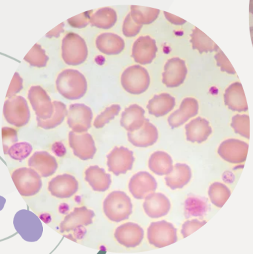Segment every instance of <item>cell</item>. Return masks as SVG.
Wrapping results in <instances>:
<instances>
[{"label":"cell","mask_w":253,"mask_h":254,"mask_svg":"<svg viewBox=\"0 0 253 254\" xmlns=\"http://www.w3.org/2000/svg\"><path fill=\"white\" fill-rule=\"evenodd\" d=\"M56 85L58 93L69 100L81 99L87 90L85 76L73 69H66L60 72L56 79Z\"/></svg>","instance_id":"1"},{"label":"cell","mask_w":253,"mask_h":254,"mask_svg":"<svg viewBox=\"0 0 253 254\" xmlns=\"http://www.w3.org/2000/svg\"><path fill=\"white\" fill-rule=\"evenodd\" d=\"M133 205L129 196L122 191L110 193L103 202L104 215L114 223L125 221L132 213Z\"/></svg>","instance_id":"2"},{"label":"cell","mask_w":253,"mask_h":254,"mask_svg":"<svg viewBox=\"0 0 253 254\" xmlns=\"http://www.w3.org/2000/svg\"><path fill=\"white\" fill-rule=\"evenodd\" d=\"M13 224L16 231L26 241H37L43 235V227L41 220L28 210L18 211L14 217Z\"/></svg>","instance_id":"3"},{"label":"cell","mask_w":253,"mask_h":254,"mask_svg":"<svg viewBox=\"0 0 253 254\" xmlns=\"http://www.w3.org/2000/svg\"><path fill=\"white\" fill-rule=\"evenodd\" d=\"M88 50L85 40L78 34L70 33L62 40V57L66 64L78 65L87 59Z\"/></svg>","instance_id":"4"},{"label":"cell","mask_w":253,"mask_h":254,"mask_svg":"<svg viewBox=\"0 0 253 254\" xmlns=\"http://www.w3.org/2000/svg\"><path fill=\"white\" fill-rule=\"evenodd\" d=\"M16 189L23 197H31L41 190L43 183L39 174L31 168H19L11 175Z\"/></svg>","instance_id":"5"},{"label":"cell","mask_w":253,"mask_h":254,"mask_svg":"<svg viewBox=\"0 0 253 254\" xmlns=\"http://www.w3.org/2000/svg\"><path fill=\"white\" fill-rule=\"evenodd\" d=\"M120 81L122 87L128 93L140 95L147 91L150 84V77L146 68L135 65L124 70Z\"/></svg>","instance_id":"6"},{"label":"cell","mask_w":253,"mask_h":254,"mask_svg":"<svg viewBox=\"0 0 253 254\" xmlns=\"http://www.w3.org/2000/svg\"><path fill=\"white\" fill-rule=\"evenodd\" d=\"M3 113L6 121L17 127L27 125L31 117L27 102L21 96H14L6 100Z\"/></svg>","instance_id":"7"},{"label":"cell","mask_w":253,"mask_h":254,"mask_svg":"<svg viewBox=\"0 0 253 254\" xmlns=\"http://www.w3.org/2000/svg\"><path fill=\"white\" fill-rule=\"evenodd\" d=\"M147 236L150 245L159 249L177 241L176 228L172 224L166 221L152 223L148 228Z\"/></svg>","instance_id":"8"},{"label":"cell","mask_w":253,"mask_h":254,"mask_svg":"<svg viewBox=\"0 0 253 254\" xmlns=\"http://www.w3.org/2000/svg\"><path fill=\"white\" fill-rule=\"evenodd\" d=\"M28 99L37 119L43 121L51 119L54 112L53 103L41 86H32L28 93Z\"/></svg>","instance_id":"9"},{"label":"cell","mask_w":253,"mask_h":254,"mask_svg":"<svg viewBox=\"0 0 253 254\" xmlns=\"http://www.w3.org/2000/svg\"><path fill=\"white\" fill-rule=\"evenodd\" d=\"M93 112L84 104H72L68 112L67 123L76 133L87 132L91 127Z\"/></svg>","instance_id":"10"},{"label":"cell","mask_w":253,"mask_h":254,"mask_svg":"<svg viewBox=\"0 0 253 254\" xmlns=\"http://www.w3.org/2000/svg\"><path fill=\"white\" fill-rule=\"evenodd\" d=\"M106 158L108 171L116 176L131 171L135 161L133 152L124 147H114Z\"/></svg>","instance_id":"11"},{"label":"cell","mask_w":253,"mask_h":254,"mask_svg":"<svg viewBox=\"0 0 253 254\" xmlns=\"http://www.w3.org/2000/svg\"><path fill=\"white\" fill-rule=\"evenodd\" d=\"M68 140L74 155L82 161L93 159L97 149L91 135L87 132L76 133L71 131H70Z\"/></svg>","instance_id":"12"},{"label":"cell","mask_w":253,"mask_h":254,"mask_svg":"<svg viewBox=\"0 0 253 254\" xmlns=\"http://www.w3.org/2000/svg\"><path fill=\"white\" fill-rule=\"evenodd\" d=\"M249 145L236 139L223 141L218 148V154L222 159L232 164H240L246 161Z\"/></svg>","instance_id":"13"},{"label":"cell","mask_w":253,"mask_h":254,"mask_svg":"<svg viewBox=\"0 0 253 254\" xmlns=\"http://www.w3.org/2000/svg\"><path fill=\"white\" fill-rule=\"evenodd\" d=\"M158 184L155 178L148 172H139L131 178L128 185L130 193L135 199H145L156 191Z\"/></svg>","instance_id":"14"},{"label":"cell","mask_w":253,"mask_h":254,"mask_svg":"<svg viewBox=\"0 0 253 254\" xmlns=\"http://www.w3.org/2000/svg\"><path fill=\"white\" fill-rule=\"evenodd\" d=\"M187 75L185 62L179 58L169 60L165 65L162 81L168 87H178L183 83Z\"/></svg>","instance_id":"15"},{"label":"cell","mask_w":253,"mask_h":254,"mask_svg":"<svg viewBox=\"0 0 253 254\" xmlns=\"http://www.w3.org/2000/svg\"><path fill=\"white\" fill-rule=\"evenodd\" d=\"M79 183L69 174H63L53 178L49 183V191L54 197L65 199L72 197L78 190Z\"/></svg>","instance_id":"16"},{"label":"cell","mask_w":253,"mask_h":254,"mask_svg":"<svg viewBox=\"0 0 253 254\" xmlns=\"http://www.w3.org/2000/svg\"><path fill=\"white\" fill-rule=\"evenodd\" d=\"M94 217L95 213L93 210L86 207H76L60 223V233H68L82 226L91 225Z\"/></svg>","instance_id":"17"},{"label":"cell","mask_w":253,"mask_h":254,"mask_svg":"<svg viewBox=\"0 0 253 254\" xmlns=\"http://www.w3.org/2000/svg\"><path fill=\"white\" fill-rule=\"evenodd\" d=\"M158 48L156 42L150 36L138 38L132 47V57L136 63L147 65L152 63L156 57Z\"/></svg>","instance_id":"18"},{"label":"cell","mask_w":253,"mask_h":254,"mask_svg":"<svg viewBox=\"0 0 253 254\" xmlns=\"http://www.w3.org/2000/svg\"><path fill=\"white\" fill-rule=\"evenodd\" d=\"M144 231L138 224L124 223L116 229L114 237L118 243L126 248L137 247L143 241Z\"/></svg>","instance_id":"19"},{"label":"cell","mask_w":253,"mask_h":254,"mask_svg":"<svg viewBox=\"0 0 253 254\" xmlns=\"http://www.w3.org/2000/svg\"><path fill=\"white\" fill-rule=\"evenodd\" d=\"M28 166L43 178L51 177L58 167L56 158L46 151L35 152L28 161Z\"/></svg>","instance_id":"20"},{"label":"cell","mask_w":253,"mask_h":254,"mask_svg":"<svg viewBox=\"0 0 253 254\" xmlns=\"http://www.w3.org/2000/svg\"><path fill=\"white\" fill-rule=\"evenodd\" d=\"M159 137L158 130L148 119L140 129L128 133V141L137 147H148L154 145Z\"/></svg>","instance_id":"21"},{"label":"cell","mask_w":253,"mask_h":254,"mask_svg":"<svg viewBox=\"0 0 253 254\" xmlns=\"http://www.w3.org/2000/svg\"><path fill=\"white\" fill-rule=\"evenodd\" d=\"M199 105L197 100L188 97L182 101L179 109L176 110L168 118V123L172 128L183 125L190 119L196 117L198 113Z\"/></svg>","instance_id":"22"},{"label":"cell","mask_w":253,"mask_h":254,"mask_svg":"<svg viewBox=\"0 0 253 254\" xmlns=\"http://www.w3.org/2000/svg\"><path fill=\"white\" fill-rule=\"evenodd\" d=\"M143 207L148 217L158 219L168 215L170 209V202L164 194L154 192L145 198Z\"/></svg>","instance_id":"23"},{"label":"cell","mask_w":253,"mask_h":254,"mask_svg":"<svg viewBox=\"0 0 253 254\" xmlns=\"http://www.w3.org/2000/svg\"><path fill=\"white\" fill-rule=\"evenodd\" d=\"M186 139L192 143H202L206 141L212 133V127L206 119L196 118L185 127Z\"/></svg>","instance_id":"24"},{"label":"cell","mask_w":253,"mask_h":254,"mask_svg":"<svg viewBox=\"0 0 253 254\" xmlns=\"http://www.w3.org/2000/svg\"><path fill=\"white\" fill-rule=\"evenodd\" d=\"M225 104L233 111L246 112L248 110L246 95L242 84L236 82L226 90L224 95Z\"/></svg>","instance_id":"25"},{"label":"cell","mask_w":253,"mask_h":254,"mask_svg":"<svg viewBox=\"0 0 253 254\" xmlns=\"http://www.w3.org/2000/svg\"><path fill=\"white\" fill-rule=\"evenodd\" d=\"M145 111L138 105H132L126 108L120 118V126L128 132L140 129L145 123Z\"/></svg>","instance_id":"26"},{"label":"cell","mask_w":253,"mask_h":254,"mask_svg":"<svg viewBox=\"0 0 253 254\" xmlns=\"http://www.w3.org/2000/svg\"><path fill=\"white\" fill-rule=\"evenodd\" d=\"M85 180L94 191L104 192L111 185V177L109 174L99 166H91L86 169Z\"/></svg>","instance_id":"27"},{"label":"cell","mask_w":253,"mask_h":254,"mask_svg":"<svg viewBox=\"0 0 253 254\" xmlns=\"http://www.w3.org/2000/svg\"><path fill=\"white\" fill-rule=\"evenodd\" d=\"M96 47L101 53L106 55H117L125 47L124 40L114 33H102L96 39Z\"/></svg>","instance_id":"28"},{"label":"cell","mask_w":253,"mask_h":254,"mask_svg":"<svg viewBox=\"0 0 253 254\" xmlns=\"http://www.w3.org/2000/svg\"><path fill=\"white\" fill-rule=\"evenodd\" d=\"M192 178V171L189 166L183 163H177L172 168V171L165 178L166 185L172 190L182 189L187 185Z\"/></svg>","instance_id":"29"},{"label":"cell","mask_w":253,"mask_h":254,"mask_svg":"<svg viewBox=\"0 0 253 254\" xmlns=\"http://www.w3.org/2000/svg\"><path fill=\"white\" fill-rule=\"evenodd\" d=\"M175 99L168 93L155 95L148 104L147 109L150 115L162 117L168 115L174 109Z\"/></svg>","instance_id":"30"},{"label":"cell","mask_w":253,"mask_h":254,"mask_svg":"<svg viewBox=\"0 0 253 254\" xmlns=\"http://www.w3.org/2000/svg\"><path fill=\"white\" fill-rule=\"evenodd\" d=\"M148 167L157 175H168L173 168L172 158L166 152H155L150 157Z\"/></svg>","instance_id":"31"},{"label":"cell","mask_w":253,"mask_h":254,"mask_svg":"<svg viewBox=\"0 0 253 254\" xmlns=\"http://www.w3.org/2000/svg\"><path fill=\"white\" fill-rule=\"evenodd\" d=\"M184 216L190 217L203 218L208 213V199L201 196L191 195L184 201Z\"/></svg>","instance_id":"32"},{"label":"cell","mask_w":253,"mask_h":254,"mask_svg":"<svg viewBox=\"0 0 253 254\" xmlns=\"http://www.w3.org/2000/svg\"><path fill=\"white\" fill-rule=\"evenodd\" d=\"M117 21V14L115 10L110 7H103L98 9L91 15L89 22L94 27L102 29H108L113 27Z\"/></svg>","instance_id":"33"},{"label":"cell","mask_w":253,"mask_h":254,"mask_svg":"<svg viewBox=\"0 0 253 254\" xmlns=\"http://www.w3.org/2000/svg\"><path fill=\"white\" fill-rule=\"evenodd\" d=\"M190 37L192 48L200 54L212 53L219 49L218 45L197 27H194Z\"/></svg>","instance_id":"34"},{"label":"cell","mask_w":253,"mask_h":254,"mask_svg":"<svg viewBox=\"0 0 253 254\" xmlns=\"http://www.w3.org/2000/svg\"><path fill=\"white\" fill-rule=\"evenodd\" d=\"M54 112L51 119L47 121L37 119L38 127L45 129H54L61 125L68 115L67 108L65 104L60 101H54Z\"/></svg>","instance_id":"35"},{"label":"cell","mask_w":253,"mask_h":254,"mask_svg":"<svg viewBox=\"0 0 253 254\" xmlns=\"http://www.w3.org/2000/svg\"><path fill=\"white\" fill-rule=\"evenodd\" d=\"M160 10L144 6L132 5L130 15L136 24L148 25L153 23L160 15Z\"/></svg>","instance_id":"36"},{"label":"cell","mask_w":253,"mask_h":254,"mask_svg":"<svg viewBox=\"0 0 253 254\" xmlns=\"http://www.w3.org/2000/svg\"><path fill=\"white\" fill-rule=\"evenodd\" d=\"M230 190L224 184L214 183L209 189L208 195L210 201L217 207L221 208L228 201L231 195Z\"/></svg>","instance_id":"37"},{"label":"cell","mask_w":253,"mask_h":254,"mask_svg":"<svg viewBox=\"0 0 253 254\" xmlns=\"http://www.w3.org/2000/svg\"><path fill=\"white\" fill-rule=\"evenodd\" d=\"M49 57L39 44H36L24 58V61L34 67H43L47 65Z\"/></svg>","instance_id":"38"},{"label":"cell","mask_w":253,"mask_h":254,"mask_svg":"<svg viewBox=\"0 0 253 254\" xmlns=\"http://www.w3.org/2000/svg\"><path fill=\"white\" fill-rule=\"evenodd\" d=\"M33 147L27 142L16 143L8 150L7 155L15 161H21L31 155Z\"/></svg>","instance_id":"39"},{"label":"cell","mask_w":253,"mask_h":254,"mask_svg":"<svg viewBox=\"0 0 253 254\" xmlns=\"http://www.w3.org/2000/svg\"><path fill=\"white\" fill-rule=\"evenodd\" d=\"M232 127L236 133L250 139V120L248 115H236L232 118Z\"/></svg>","instance_id":"40"},{"label":"cell","mask_w":253,"mask_h":254,"mask_svg":"<svg viewBox=\"0 0 253 254\" xmlns=\"http://www.w3.org/2000/svg\"><path fill=\"white\" fill-rule=\"evenodd\" d=\"M120 111L119 105H112L106 108L100 115H98L94 121L93 126L97 129L103 127L104 126L113 120L118 115Z\"/></svg>","instance_id":"41"},{"label":"cell","mask_w":253,"mask_h":254,"mask_svg":"<svg viewBox=\"0 0 253 254\" xmlns=\"http://www.w3.org/2000/svg\"><path fill=\"white\" fill-rule=\"evenodd\" d=\"M2 141H3L4 154L7 155L9 148L14 144L17 143V131L13 128L8 127L2 128Z\"/></svg>","instance_id":"42"},{"label":"cell","mask_w":253,"mask_h":254,"mask_svg":"<svg viewBox=\"0 0 253 254\" xmlns=\"http://www.w3.org/2000/svg\"><path fill=\"white\" fill-rule=\"evenodd\" d=\"M142 25H138L133 21L131 15L128 13L124 19L123 26H122V31L124 35L126 37H135L140 33Z\"/></svg>","instance_id":"43"},{"label":"cell","mask_w":253,"mask_h":254,"mask_svg":"<svg viewBox=\"0 0 253 254\" xmlns=\"http://www.w3.org/2000/svg\"><path fill=\"white\" fill-rule=\"evenodd\" d=\"M92 11H89L80 14L75 17L70 18L68 19V23L70 24L72 27L74 28H78V29H83L89 24L90 17H91Z\"/></svg>","instance_id":"44"},{"label":"cell","mask_w":253,"mask_h":254,"mask_svg":"<svg viewBox=\"0 0 253 254\" xmlns=\"http://www.w3.org/2000/svg\"><path fill=\"white\" fill-rule=\"evenodd\" d=\"M206 223V221H200L197 219H192L191 221H186L182 225L181 234L183 238L188 237L194 232L197 231Z\"/></svg>","instance_id":"45"},{"label":"cell","mask_w":253,"mask_h":254,"mask_svg":"<svg viewBox=\"0 0 253 254\" xmlns=\"http://www.w3.org/2000/svg\"><path fill=\"white\" fill-rule=\"evenodd\" d=\"M215 59H216L217 65L221 68L222 71L230 74L236 73V70L234 69L232 64L222 51H220L216 54L215 56Z\"/></svg>","instance_id":"46"},{"label":"cell","mask_w":253,"mask_h":254,"mask_svg":"<svg viewBox=\"0 0 253 254\" xmlns=\"http://www.w3.org/2000/svg\"><path fill=\"white\" fill-rule=\"evenodd\" d=\"M22 89H23V79H22L19 73H15L14 74L11 83H10L6 97H14V95L19 93Z\"/></svg>","instance_id":"47"},{"label":"cell","mask_w":253,"mask_h":254,"mask_svg":"<svg viewBox=\"0 0 253 254\" xmlns=\"http://www.w3.org/2000/svg\"><path fill=\"white\" fill-rule=\"evenodd\" d=\"M164 14L166 15V19L170 23L174 24V25H182L186 22L185 20L182 19L181 18L177 17V16L172 15V14L168 13V12H164Z\"/></svg>","instance_id":"48"},{"label":"cell","mask_w":253,"mask_h":254,"mask_svg":"<svg viewBox=\"0 0 253 254\" xmlns=\"http://www.w3.org/2000/svg\"><path fill=\"white\" fill-rule=\"evenodd\" d=\"M64 23H61L60 25H58L57 27L54 28L52 31L49 32V33L46 35V37L48 38H58L60 37V35L64 31Z\"/></svg>","instance_id":"49"}]
</instances>
